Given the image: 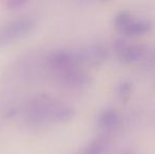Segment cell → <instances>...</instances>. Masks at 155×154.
I'll list each match as a JSON object with an SVG mask.
<instances>
[{"label": "cell", "instance_id": "cell-6", "mask_svg": "<svg viewBox=\"0 0 155 154\" xmlns=\"http://www.w3.org/2000/svg\"><path fill=\"white\" fill-rule=\"evenodd\" d=\"M75 115V111L72 107L62 103H55L52 112V123H68Z\"/></svg>", "mask_w": 155, "mask_h": 154}, {"label": "cell", "instance_id": "cell-7", "mask_svg": "<svg viewBox=\"0 0 155 154\" xmlns=\"http://www.w3.org/2000/svg\"><path fill=\"white\" fill-rule=\"evenodd\" d=\"M152 29V25L148 21H131L121 31L130 36H140L147 34Z\"/></svg>", "mask_w": 155, "mask_h": 154}, {"label": "cell", "instance_id": "cell-9", "mask_svg": "<svg viewBox=\"0 0 155 154\" xmlns=\"http://www.w3.org/2000/svg\"><path fill=\"white\" fill-rule=\"evenodd\" d=\"M107 144H108V142H107L106 138H96L84 149L81 154H101L104 149H106Z\"/></svg>", "mask_w": 155, "mask_h": 154}, {"label": "cell", "instance_id": "cell-4", "mask_svg": "<svg viewBox=\"0 0 155 154\" xmlns=\"http://www.w3.org/2000/svg\"><path fill=\"white\" fill-rule=\"evenodd\" d=\"M78 57L82 64H98L108 57V50L102 44H93L77 52Z\"/></svg>", "mask_w": 155, "mask_h": 154}, {"label": "cell", "instance_id": "cell-12", "mask_svg": "<svg viewBox=\"0 0 155 154\" xmlns=\"http://www.w3.org/2000/svg\"><path fill=\"white\" fill-rule=\"evenodd\" d=\"M28 2H30V0H5V6L8 10L14 11L23 6Z\"/></svg>", "mask_w": 155, "mask_h": 154}, {"label": "cell", "instance_id": "cell-13", "mask_svg": "<svg viewBox=\"0 0 155 154\" xmlns=\"http://www.w3.org/2000/svg\"><path fill=\"white\" fill-rule=\"evenodd\" d=\"M104 1H106V0H104Z\"/></svg>", "mask_w": 155, "mask_h": 154}, {"label": "cell", "instance_id": "cell-1", "mask_svg": "<svg viewBox=\"0 0 155 154\" xmlns=\"http://www.w3.org/2000/svg\"><path fill=\"white\" fill-rule=\"evenodd\" d=\"M36 22L31 17H20L0 28V49L27 37L34 31Z\"/></svg>", "mask_w": 155, "mask_h": 154}, {"label": "cell", "instance_id": "cell-5", "mask_svg": "<svg viewBox=\"0 0 155 154\" xmlns=\"http://www.w3.org/2000/svg\"><path fill=\"white\" fill-rule=\"evenodd\" d=\"M146 47L145 45H130V47H124L118 52V59L123 64H133V62L139 61L145 56Z\"/></svg>", "mask_w": 155, "mask_h": 154}, {"label": "cell", "instance_id": "cell-2", "mask_svg": "<svg viewBox=\"0 0 155 154\" xmlns=\"http://www.w3.org/2000/svg\"><path fill=\"white\" fill-rule=\"evenodd\" d=\"M47 64L50 69L56 71L57 73H61L71 69L79 68L81 64L77 52L58 50L54 51L47 57Z\"/></svg>", "mask_w": 155, "mask_h": 154}, {"label": "cell", "instance_id": "cell-3", "mask_svg": "<svg viewBox=\"0 0 155 154\" xmlns=\"http://www.w3.org/2000/svg\"><path fill=\"white\" fill-rule=\"evenodd\" d=\"M59 74V80L64 86L74 89L86 88L90 86L92 82V78L86 72H82L79 68L71 69V70L64 71V72L58 73Z\"/></svg>", "mask_w": 155, "mask_h": 154}, {"label": "cell", "instance_id": "cell-10", "mask_svg": "<svg viewBox=\"0 0 155 154\" xmlns=\"http://www.w3.org/2000/svg\"><path fill=\"white\" fill-rule=\"evenodd\" d=\"M131 21L132 20H131L130 14L127 13V12H121V13H119L116 17H115L114 25H116L117 28H119V29H124V28L126 27L128 23H130Z\"/></svg>", "mask_w": 155, "mask_h": 154}, {"label": "cell", "instance_id": "cell-8", "mask_svg": "<svg viewBox=\"0 0 155 154\" xmlns=\"http://www.w3.org/2000/svg\"><path fill=\"white\" fill-rule=\"evenodd\" d=\"M119 121V115L115 110L108 109L104 111L100 114L99 118H98V123L101 128H106V129H110L113 128L118 123Z\"/></svg>", "mask_w": 155, "mask_h": 154}, {"label": "cell", "instance_id": "cell-11", "mask_svg": "<svg viewBox=\"0 0 155 154\" xmlns=\"http://www.w3.org/2000/svg\"><path fill=\"white\" fill-rule=\"evenodd\" d=\"M131 91H132V84L129 81H124L123 84L119 87V96L123 98V100H126L131 94Z\"/></svg>", "mask_w": 155, "mask_h": 154}]
</instances>
